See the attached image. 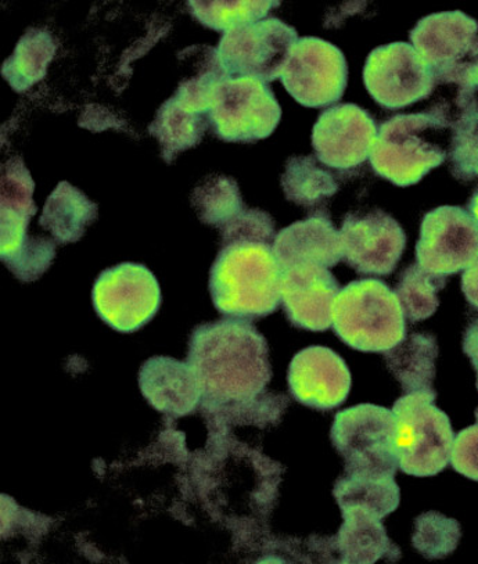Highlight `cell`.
<instances>
[{"label":"cell","instance_id":"cell-27","mask_svg":"<svg viewBox=\"0 0 478 564\" xmlns=\"http://www.w3.org/2000/svg\"><path fill=\"white\" fill-rule=\"evenodd\" d=\"M282 187L289 202L303 207L322 206L338 192L335 176L314 155L289 159Z\"/></svg>","mask_w":478,"mask_h":564},{"label":"cell","instance_id":"cell-37","mask_svg":"<svg viewBox=\"0 0 478 564\" xmlns=\"http://www.w3.org/2000/svg\"><path fill=\"white\" fill-rule=\"evenodd\" d=\"M467 209H469L471 217L475 218V221L478 224V187L475 193H472L469 204H467Z\"/></svg>","mask_w":478,"mask_h":564},{"label":"cell","instance_id":"cell-30","mask_svg":"<svg viewBox=\"0 0 478 564\" xmlns=\"http://www.w3.org/2000/svg\"><path fill=\"white\" fill-rule=\"evenodd\" d=\"M281 2H187L193 18L207 29L227 32L264 20Z\"/></svg>","mask_w":478,"mask_h":564},{"label":"cell","instance_id":"cell-19","mask_svg":"<svg viewBox=\"0 0 478 564\" xmlns=\"http://www.w3.org/2000/svg\"><path fill=\"white\" fill-rule=\"evenodd\" d=\"M272 250L282 271L303 264L329 270L343 260L340 232L325 213H316L282 229L273 240Z\"/></svg>","mask_w":478,"mask_h":564},{"label":"cell","instance_id":"cell-13","mask_svg":"<svg viewBox=\"0 0 478 564\" xmlns=\"http://www.w3.org/2000/svg\"><path fill=\"white\" fill-rule=\"evenodd\" d=\"M363 83L387 110L405 109L428 99L434 90L432 69L406 42L376 47L365 63Z\"/></svg>","mask_w":478,"mask_h":564},{"label":"cell","instance_id":"cell-11","mask_svg":"<svg viewBox=\"0 0 478 564\" xmlns=\"http://www.w3.org/2000/svg\"><path fill=\"white\" fill-rule=\"evenodd\" d=\"M93 299L96 313L107 325L117 332L132 333L159 313L161 289L149 268L123 262L100 273Z\"/></svg>","mask_w":478,"mask_h":564},{"label":"cell","instance_id":"cell-6","mask_svg":"<svg viewBox=\"0 0 478 564\" xmlns=\"http://www.w3.org/2000/svg\"><path fill=\"white\" fill-rule=\"evenodd\" d=\"M434 390L417 391L395 401L396 454L400 469L415 477H432L450 462L455 434L447 413L438 410Z\"/></svg>","mask_w":478,"mask_h":564},{"label":"cell","instance_id":"cell-12","mask_svg":"<svg viewBox=\"0 0 478 564\" xmlns=\"http://www.w3.org/2000/svg\"><path fill=\"white\" fill-rule=\"evenodd\" d=\"M281 79L301 106L322 109L335 105L348 84L346 56L321 37H301L290 52Z\"/></svg>","mask_w":478,"mask_h":564},{"label":"cell","instance_id":"cell-38","mask_svg":"<svg viewBox=\"0 0 478 564\" xmlns=\"http://www.w3.org/2000/svg\"><path fill=\"white\" fill-rule=\"evenodd\" d=\"M475 79H476V85H477V88H478V63H477V66H476V69H475Z\"/></svg>","mask_w":478,"mask_h":564},{"label":"cell","instance_id":"cell-17","mask_svg":"<svg viewBox=\"0 0 478 564\" xmlns=\"http://www.w3.org/2000/svg\"><path fill=\"white\" fill-rule=\"evenodd\" d=\"M289 389L295 400L318 411H330L347 400L351 373L346 362L330 348H305L289 367Z\"/></svg>","mask_w":478,"mask_h":564},{"label":"cell","instance_id":"cell-10","mask_svg":"<svg viewBox=\"0 0 478 564\" xmlns=\"http://www.w3.org/2000/svg\"><path fill=\"white\" fill-rule=\"evenodd\" d=\"M297 31L276 18L239 26L219 41L218 56L230 78L251 77L264 83L281 78Z\"/></svg>","mask_w":478,"mask_h":564},{"label":"cell","instance_id":"cell-22","mask_svg":"<svg viewBox=\"0 0 478 564\" xmlns=\"http://www.w3.org/2000/svg\"><path fill=\"white\" fill-rule=\"evenodd\" d=\"M98 218V206L83 192L61 182L47 198L40 219L42 228L50 230L56 243H75L85 234V229Z\"/></svg>","mask_w":478,"mask_h":564},{"label":"cell","instance_id":"cell-25","mask_svg":"<svg viewBox=\"0 0 478 564\" xmlns=\"http://www.w3.org/2000/svg\"><path fill=\"white\" fill-rule=\"evenodd\" d=\"M57 45L50 31L30 29L3 63L2 75L15 93L23 94L40 83L55 57Z\"/></svg>","mask_w":478,"mask_h":564},{"label":"cell","instance_id":"cell-32","mask_svg":"<svg viewBox=\"0 0 478 564\" xmlns=\"http://www.w3.org/2000/svg\"><path fill=\"white\" fill-rule=\"evenodd\" d=\"M449 161L456 180L478 178V110L467 112L450 128Z\"/></svg>","mask_w":478,"mask_h":564},{"label":"cell","instance_id":"cell-34","mask_svg":"<svg viewBox=\"0 0 478 564\" xmlns=\"http://www.w3.org/2000/svg\"><path fill=\"white\" fill-rule=\"evenodd\" d=\"M450 465L459 475L478 481V419L476 424L461 430L455 437Z\"/></svg>","mask_w":478,"mask_h":564},{"label":"cell","instance_id":"cell-7","mask_svg":"<svg viewBox=\"0 0 478 564\" xmlns=\"http://www.w3.org/2000/svg\"><path fill=\"white\" fill-rule=\"evenodd\" d=\"M396 419L384 406L361 404L338 412L330 438L347 475L394 477L399 469Z\"/></svg>","mask_w":478,"mask_h":564},{"label":"cell","instance_id":"cell-29","mask_svg":"<svg viewBox=\"0 0 478 564\" xmlns=\"http://www.w3.org/2000/svg\"><path fill=\"white\" fill-rule=\"evenodd\" d=\"M447 284V276L434 275L417 264L402 271L395 294L400 299L405 318L416 324L436 314L438 293Z\"/></svg>","mask_w":478,"mask_h":564},{"label":"cell","instance_id":"cell-18","mask_svg":"<svg viewBox=\"0 0 478 564\" xmlns=\"http://www.w3.org/2000/svg\"><path fill=\"white\" fill-rule=\"evenodd\" d=\"M340 283L327 268L303 264L282 271L281 301L290 324L325 332L333 325V305Z\"/></svg>","mask_w":478,"mask_h":564},{"label":"cell","instance_id":"cell-14","mask_svg":"<svg viewBox=\"0 0 478 564\" xmlns=\"http://www.w3.org/2000/svg\"><path fill=\"white\" fill-rule=\"evenodd\" d=\"M478 258V224L465 208L443 206L423 217L417 265L434 275L467 270Z\"/></svg>","mask_w":478,"mask_h":564},{"label":"cell","instance_id":"cell-31","mask_svg":"<svg viewBox=\"0 0 478 564\" xmlns=\"http://www.w3.org/2000/svg\"><path fill=\"white\" fill-rule=\"evenodd\" d=\"M461 536L460 524L455 519L437 512L419 516L412 544L424 557L444 558L458 547Z\"/></svg>","mask_w":478,"mask_h":564},{"label":"cell","instance_id":"cell-28","mask_svg":"<svg viewBox=\"0 0 478 564\" xmlns=\"http://www.w3.org/2000/svg\"><path fill=\"white\" fill-rule=\"evenodd\" d=\"M192 203L198 218L218 229H222L245 209L238 182L222 175L208 176L198 185L193 192Z\"/></svg>","mask_w":478,"mask_h":564},{"label":"cell","instance_id":"cell-2","mask_svg":"<svg viewBox=\"0 0 478 564\" xmlns=\"http://www.w3.org/2000/svg\"><path fill=\"white\" fill-rule=\"evenodd\" d=\"M282 270L270 243L233 241L222 246L209 273L215 308L228 318L252 321L281 304Z\"/></svg>","mask_w":478,"mask_h":564},{"label":"cell","instance_id":"cell-1","mask_svg":"<svg viewBox=\"0 0 478 564\" xmlns=\"http://www.w3.org/2000/svg\"><path fill=\"white\" fill-rule=\"evenodd\" d=\"M187 364L200 384L206 410L254 401L272 379L265 337L243 319L197 326Z\"/></svg>","mask_w":478,"mask_h":564},{"label":"cell","instance_id":"cell-16","mask_svg":"<svg viewBox=\"0 0 478 564\" xmlns=\"http://www.w3.org/2000/svg\"><path fill=\"white\" fill-rule=\"evenodd\" d=\"M378 133L373 117L362 107L333 106L322 112L313 129L316 159L333 170H356L370 158Z\"/></svg>","mask_w":478,"mask_h":564},{"label":"cell","instance_id":"cell-26","mask_svg":"<svg viewBox=\"0 0 478 564\" xmlns=\"http://www.w3.org/2000/svg\"><path fill=\"white\" fill-rule=\"evenodd\" d=\"M341 512L363 510L384 519L400 505V487L394 477L347 475L336 481L333 490Z\"/></svg>","mask_w":478,"mask_h":564},{"label":"cell","instance_id":"cell-4","mask_svg":"<svg viewBox=\"0 0 478 564\" xmlns=\"http://www.w3.org/2000/svg\"><path fill=\"white\" fill-rule=\"evenodd\" d=\"M333 330L362 352H387L406 338V322L395 292L378 279H361L340 290L333 305Z\"/></svg>","mask_w":478,"mask_h":564},{"label":"cell","instance_id":"cell-35","mask_svg":"<svg viewBox=\"0 0 478 564\" xmlns=\"http://www.w3.org/2000/svg\"><path fill=\"white\" fill-rule=\"evenodd\" d=\"M461 292H464L467 303L478 310V258L461 275Z\"/></svg>","mask_w":478,"mask_h":564},{"label":"cell","instance_id":"cell-3","mask_svg":"<svg viewBox=\"0 0 478 564\" xmlns=\"http://www.w3.org/2000/svg\"><path fill=\"white\" fill-rule=\"evenodd\" d=\"M450 128L427 111L389 118L379 128L370 165L395 186L419 184L448 158Z\"/></svg>","mask_w":478,"mask_h":564},{"label":"cell","instance_id":"cell-20","mask_svg":"<svg viewBox=\"0 0 478 564\" xmlns=\"http://www.w3.org/2000/svg\"><path fill=\"white\" fill-rule=\"evenodd\" d=\"M139 384L150 405L170 416L189 415L203 402L200 384L189 364L174 358L149 359L139 373Z\"/></svg>","mask_w":478,"mask_h":564},{"label":"cell","instance_id":"cell-9","mask_svg":"<svg viewBox=\"0 0 478 564\" xmlns=\"http://www.w3.org/2000/svg\"><path fill=\"white\" fill-rule=\"evenodd\" d=\"M436 84L476 85L478 23L464 12L427 15L410 34Z\"/></svg>","mask_w":478,"mask_h":564},{"label":"cell","instance_id":"cell-23","mask_svg":"<svg viewBox=\"0 0 478 564\" xmlns=\"http://www.w3.org/2000/svg\"><path fill=\"white\" fill-rule=\"evenodd\" d=\"M387 368L406 394L430 391L436 378L438 344L430 333H413L393 350L384 352Z\"/></svg>","mask_w":478,"mask_h":564},{"label":"cell","instance_id":"cell-33","mask_svg":"<svg viewBox=\"0 0 478 564\" xmlns=\"http://www.w3.org/2000/svg\"><path fill=\"white\" fill-rule=\"evenodd\" d=\"M219 230L222 235V246L233 241H262L271 245L276 238L275 223L271 215L257 208H245L238 217Z\"/></svg>","mask_w":478,"mask_h":564},{"label":"cell","instance_id":"cell-36","mask_svg":"<svg viewBox=\"0 0 478 564\" xmlns=\"http://www.w3.org/2000/svg\"><path fill=\"white\" fill-rule=\"evenodd\" d=\"M464 352L470 358L472 367L477 370V389H478V316L471 324L467 326L464 336ZM476 419H478V408L476 410Z\"/></svg>","mask_w":478,"mask_h":564},{"label":"cell","instance_id":"cell-15","mask_svg":"<svg viewBox=\"0 0 478 564\" xmlns=\"http://www.w3.org/2000/svg\"><path fill=\"white\" fill-rule=\"evenodd\" d=\"M340 238L344 260L362 275H390L406 247L404 229L381 209L347 215Z\"/></svg>","mask_w":478,"mask_h":564},{"label":"cell","instance_id":"cell-21","mask_svg":"<svg viewBox=\"0 0 478 564\" xmlns=\"http://www.w3.org/2000/svg\"><path fill=\"white\" fill-rule=\"evenodd\" d=\"M344 523L336 536V546L341 563L370 564L387 558H401L400 547L387 536L381 519L363 510H346Z\"/></svg>","mask_w":478,"mask_h":564},{"label":"cell","instance_id":"cell-5","mask_svg":"<svg viewBox=\"0 0 478 564\" xmlns=\"http://www.w3.org/2000/svg\"><path fill=\"white\" fill-rule=\"evenodd\" d=\"M35 184L23 160L14 158L3 165L2 207H0V257L23 282H34L47 271L56 256V241L32 238L31 218L36 214Z\"/></svg>","mask_w":478,"mask_h":564},{"label":"cell","instance_id":"cell-24","mask_svg":"<svg viewBox=\"0 0 478 564\" xmlns=\"http://www.w3.org/2000/svg\"><path fill=\"white\" fill-rule=\"evenodd\" d=\"M209 126L207 115H198L172 96L160 107L150 123V135L157 138L165 163H174L178 154L197 147Z\"/></svg>","mask_w":478,"mask_h":564},{"label":"cell","instance_id":"cell-8","mask_svg":"<svg viewBox=\"0 0 478 564\" xmlns=\"http://www.w3.org/2000/svg\"><path fill=\"white\" fill-rule=\"evenodd\" d=\"M282 109L270 85L251 77L225 78L214 90L208 122L224 142L256 143L271 137Z\"/></svg>","mask_w":478,"mask_h":564}]
</instances>
